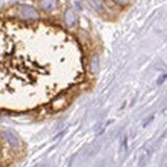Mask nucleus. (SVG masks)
Instances as JSON below:
<instances>
[{"mask_svg":"<svg viewBox=\"0 0 167 167\" xmlns=\"http://www.w3.org/2000/svg\"><path fill=\"white\" fill-rule=\"evenodd\" d=\"M19 12L21 16L25 19H38L39 18L38 12L29 6H21L19 9Z\"/></svg>","mask_w":167,"mask_h":167,"instance_id":"nucleus-1","label":"nucleus"},{"mask_svg":"<svg viewBox=\"0 0 167 167\" xmlns=\"http://www.w3.org/2000/svg\"><path fill=\"white\" fill-rule=\"evenodd\" d=\"M65 21H66V24L68 25V26H70V27H72V26L75 25L76 16H75V14H74V12L72 11V9H68V11L66 12Z\"/></svg>","mask_w":167,"mask_h":167,"instance_id":"nucleus-2","label":"nucleus"},{"mask_svg":"<svg viewBox=\"0 0 167 167\" xmlns=\"http://www.w3.org/2000/svg\"><path fill=\"white\" fill-rule=\"evenodd\" d=\"M41 6L45 11H52L56 6V0H42L41 1Z\"/></svg>","mask_w":167,"mask_h":167,"instance_id":"nucleus-3","label":"nucleus"},{"mask_svg":"<svg viewBox=\"0 0 167 167\" xmlns=\"http://www.w3.org/2000/svg\"><path fill=\"white\" fill-rule=\"evenodd\" d=\"M4 137L6 138V140L9 141V143L13 146V147L18 146V139L16 136H15V134H13L12 132H6L4 133Z\"/></svg>","mask_w":167,"mask_h":167,"instance_id":"nucleus-4","label":"nucleus"},{"mask_svg":"<svg viewBox=\"0 0 167 167\" xmlns=\"http://www.w3.org/2000/svg\"><path fill=\"white\" fill-rule=\"evenodd\" d=\"M117 1H119V2H125L127 0H117Z\"/></svg>","mask_w":167,"mask_h":167,"instance_id":"nucleus-5","label":"nucleus"}]
</instances>
